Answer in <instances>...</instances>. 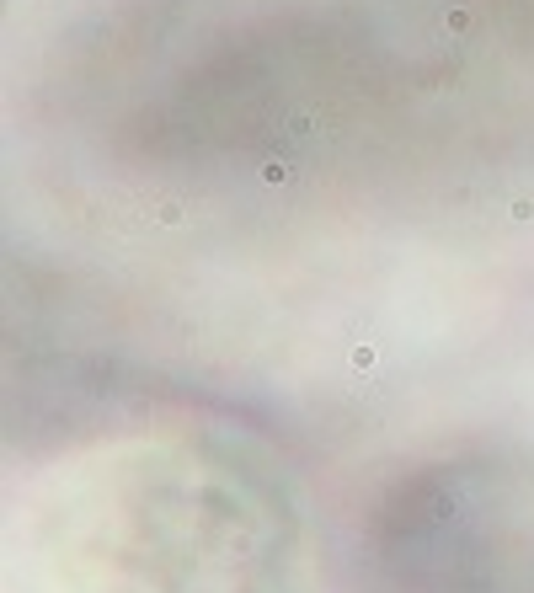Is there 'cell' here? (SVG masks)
Returning <instances> with one entry per match:
<instances>
[{
	"instance_id": "cell-2",
	"label": "cell",
	"mask_w": 534,
	"mask_h": 593,
	"mask_svg": "<svg viewBox=\"0 0 534 593\" xmlns=\"http://www.w3.org/2000/svg\"><path fill=\"white\" fill-rule=\"evenodd\" d=\"M273 449L187 401H107L6 481V593H299Z\"/></svg>"
},
{
	"instance_id": "cell-3",
	"label": "cell",
	"mask_w": 534,
	"mask_h": 593,
	"mask_svg": "<svg viewBox=\"0 0 534 593\" xmlns=\"http://www.w3.org/2000/svg\"><path fill=\"white\" fill-rule=\"evenodd\" d=\"M374 593H534V471L460 449L400 471L369 513Z\"/></svg>"
},
{
	"instance_id": "cell-1",
	"label": "cell",
	"mask_w": 534,
	"mask_h": 593,
	"mask_svg": "<svg viewBox=\"0 0 534 593\" xmlns=\"http://www.w3.org/2000/svg\"><path fill=\"white\" fill-rule=\"evenodd\" d=\"M64 118L182 198L412 204L534 171V0H112Z\"/></svg>"
}]
</instances>
